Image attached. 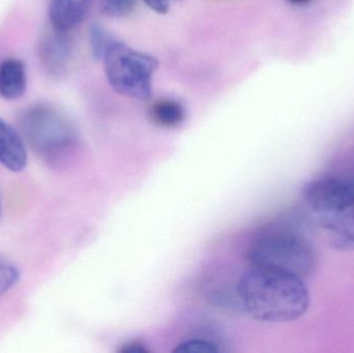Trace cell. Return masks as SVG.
I'll use <instances>...</instances> for the list:
<instances>
[{
  "mask_svg": "<svg viewBox=\"0 0 354 353\" xmlns=\"http://www.w3.org/2000/svg\"><path fill=\"white\" fill-rule=\"evenodd\" d=\"M237 296L245 312L262 323H291L303 317L310 307L303 278L253 265L239 279Z\"/></svg>",
  "mask_w": 354,
  "mask_h": 353,
  "instance_id": "cell-1",
  "label": "cell"
},
{
  "mask_svg": "<svg viewBox=\"0 0 354 353\" xmlns=\"http://www.w3.org/2000/svg\"><path fill=\"white\" fill-rule=\"evenodd\" d=\"M253 267H266L299 278L315 269L316 253L309 238L287 220L272 222L260 230L249 250Z\"/></svg>",
  "mask_w": 354,
  "mask_h": 353,
  "instance_id": "cell-2",
  "label": "cell"
},
{
  "mask_svg": "<svg viewBox=\"0 0 354 353\" xmlns=\"http://www.w3.org/2000/svg\"><path fill=\"white\" fill-rule=\"evenodd\" d=\"M304 198L339 250H354V180L324 178L304 187Z\"/></svg>",
  "mask_w": 354,
  "mask_h": 353,
  "instance_id": "cell-3",
  "label": "cell"
},
{
  "mask_svg": "<svg viewBox=\"0 0 354 353\" xmlns=\"http://www.w3.org/2000/svg\"><path fill=\"white\" fill-rule=\"evenodd\" d=\"M110 86L126 97L147 101L153 95L158 60L130 46L114 41L103 58Z\"/></svg>",
  "mask_w": 354,
  "mask_h": 353,
  "instance_id": "cell-4",
  "label": "cell"
},
{
  "mask_svg": "<svg viewBox=\"0 0 354 353\" xmlns=\"http://www.w3.org/2000/svg\"><path fill=\"white\" fill-rule=\"evenodd\" d=\"M20 126L29 145L48 159L66 155L76 143V132L70 120L49 106H33L25 110Z\"/></svg>",
  "mask_w": 354,
  "mask_h": 353,
  "instance_id": "cell-5",
  "label": "cell"
},
{
  "mask_svg": "<svg viewBox=\"0 0 354 353\" xmlns=\"http://www.w3.org/2000/svg\"><path fill=\"white\" fill-rule=\"evenodd\" d=\"M39 59L48 72L59 75L70 66L73 57L72 39L68 32L56 30L48 33L39 43Z\"/></svg>",
  "mask_w": 354,
  "mask_h": 353,
  "instance_id": "cell-6",
  "label": "cell"
},
{
  "mask_svg": "<svg viewBox=\"0 0 354 353\" xmlns=\"http://www.w3.org/2000/svg\"><path fill=\"white\" fill-rule=\"evenodd\" d=\"M93 0H51L49 19L52 28L68 32L86 18Z\"/></svg>",
  "mask_w": 354,
  "mask_h": 353,
  "instance_id": "cell-7",
  "label": "cell"
},
{
  "mask_svg": "<svg viewBox=\"0 0 354 353\" xmlns=\"http://www.w3.org/2000/svg\"><path fill=\"white\" fill-rule=\"evenodd\" d=\"M0 164L10 171L20 172L27 164V153L22 137L0 118Z\"/></svg>",
  "mask_w": 354,
  "mask_h": 353,
  "instance_id": "cell-8",
  "label": "cell"
},
{
  "mask_svg": "<svg viewBox=\"0 0 354 353\" xmlns=\"http://www.w3.org/2000/svg\"><path fill=\"white\" fill-rule=\"evenodd\" d=\"M27 88L26 66L22 60L8 58L0 64V97L16 101Z\"/></svg>",
  "mask_w": 354,
  "mask_h": 353,
  "instance_id": "cell-9",
  "label": "cell"
},
{
  "mask_svg": "<svg viewBox=\"0 0 354 353\" xmlns=\"http://www.w3.org/2000/svg\"><path fill=\"white\" fill-rule=\"evenodd\" d=\"M149 114L155 124L164 128H176L185 117L183 106L172 99H162L155 102Z\"/></svg>",
  "mask_w": 354,
  "mask_h": 353,
  "instance_id": "cell-10",
  "label": "cell"
},
{
  "mask_svg": "<svg viewBox=\"0 0 354 353\" xmlns=\"http://www.w3.org/2000/svg\"><path fill=\"white\" fill-rule=\"evenodd\" d=\"M89 41H91V53H93V58L101 60L103 59L106 52L114 41L101 25L93 24L89 30Z\"/></svg>",
  "mask_w": 354,
  "mask_h": 353,
  "instance_id": "cell-11",
  "label": "cell"
},
{
  "mask_svg": "<svg viewBox=\"0 0 354 353\" xmlns=\"http://www.w3.org/2000/svg\"><path fill=\"white\" fill-rule=\"evenodd\" d=\"M137 0H100V12L108 18H124L134 10Z\"/></svg>",
  "mask_w": 354,
  "mask_h": 353,
  "instance_id": "cell-12",
  "label": "cell"
},
{
  "mask_svg": "<svg viewBox=\"0 0 354 353\" xmlns=\"http://www.w3.org/2000/svg\"><path fill=\"white\" fill-rule=\"evenodd\" d=\"M177 353H218V344L205 339H191L183 342L174 350Z\"/></svg>",
  "mask_w": 354,
  "mask_h": 353,
  "instance_id": "cell-13",
  "label": "cell"
},
{
  "mask_svg": "<svg viewBox=\"0 0 354 353\" xmlns=\"http://www.w3.org/2000/svg\"><path fill=\"white\" fill-rule=\"evenodd\" d=\"M20 279L18 269L6 261L0 260V296L14 287Z\"/></svg>",
  "mask_w": 354,
  "mask_h": 353,
  "instance_id": "cell-14",
  "label": "cell"
},
{
  "mask_svg": "<svg viewBox=\"0 0 354 353\" xmlns=\"http://www.w3.org/2000/svg\"><path fill=\"white\" fill-rule=\"evenodd\" d=\"M143 1L153 12L164 15L169 10L172 0H143Z\"/></svg>",
  "mask_w": 354,
  "mask_h": 353,
  "instance_id": "cell-15",
  "label": "cell"
},
{
  "mask_svg": "<svg viewBox=\"0 0 354 353\" xmlns=\"http://www.w3.org/2000/svg\"><path fill=\"white\" fill-rule=\"evenodd\" d=\"M122 353H149V350L138 341L129 342L120 348Z\"/></svg>",
  "mask_w": 354,
  "mask_h": 353,
  "instance_id": "cell-16",
  "label": "cell"
},
{
  "mask_svg": "<svg viewBox=\"0 0 354 353\" xmlns=\"http://www.w3.org/2000/svg\"><path fill=\"white\" fill-rule=\"evenodd\" d=\"M288 1L293 4H304L311 1V0H288Z\"/></svg>",
  "mask_w": 354,
  "mask_h": 353,
  "instance_id": "cell-17",
  "label": "cell"
},
{
  "mask_svg": "<svg viewBox=\"0 0 354 353\" xmlns=\"http://www.w3.org/2000/svg\"><path fill=\"white\" fill-rule=\"evenodd\" d=\"M0 213H1V207H0Z\"/></svg>",
  "mask_w": 354,
  "mask_h": 353,
  "instance_id": "cell-18",
  "label": "cell"
}]
</instances>
